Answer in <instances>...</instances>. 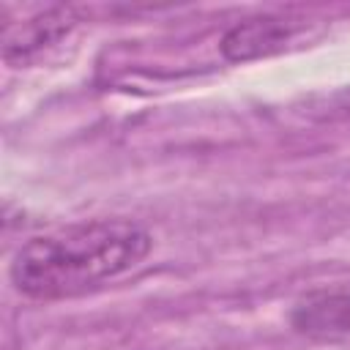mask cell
Returning a JSON list of instances; mask_svg holds the SVG:
<instances>
[{
    "mask_svg": "<svg viewBox=\"0 0 350 350\" xmlns=\"http://www.w3.org/2000/svg\"><path fill=\"white\" fill-rule=\"evenodd\" d=\"M150 246V232L137 221H79L22 243L8 273L14 287L33 301L74 298L137 268Z\"/></svg>",
    "mask_w": 350,
    "mask_h": 350,
    "instance_id": "6da1fadb",
    "label": "cell"
},
{
    "mask_svg": "<svg viewBox=\"0 0 350 350\" xmlns=\"http://www.w3.org/2000/svg\"><path fill=\"white\" fill-rule=\"evenodd\" d=\"M290 323L306 339L350 345V282L317 287L301 295L290 312Z\"/></svg>",
    "mask_w": 350,
    "mask_h": 350,
    "instance_id": "7a4b0ae2",
    "label": "cell"
},
{
    "mask_svg": "<svg viewBox=\"0 0 350 350\" xmlns=\"http://www.w3.org/2000/svg\"><path fill=\"white\" fill-rule=\"evenodd\" d=\"M301 30V22L276 14L249 16L232 25L221 38V55L232 63H246L282 52Z\"/></svg>",
    "mask_w": 350,
    "mask_h": 350,
    "instance_id": "3957f363",
    "label": "cell"
},
{
    "mask_svg": "<svg viewBox=\"0 0 350 350\" xmlns=\"http://www.w3.org/2000/svg\"><path fill=\"white\" fill-rule=\"evenodd\" d=\"M77 25V14L74 8H49L27 22H19L16 27L5 30V41H3V57L11 66H22L30 63L36 55H41L44 49L55 46L60 38H66Z\"/></svg>",
    "mask_w": 350,
    "mask_h": 350,
    "instance_id": "277c9868",
    "label": "cell"
}]
</instances>
